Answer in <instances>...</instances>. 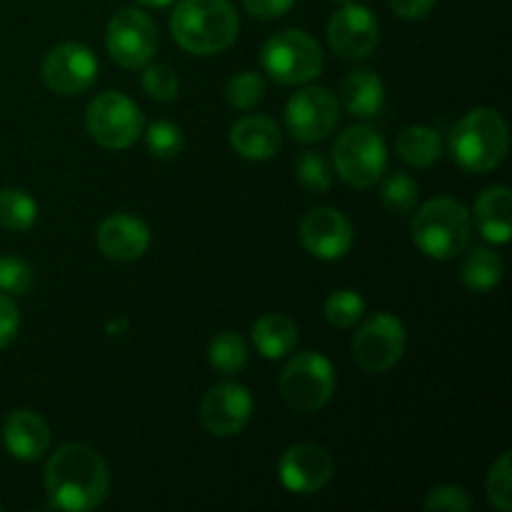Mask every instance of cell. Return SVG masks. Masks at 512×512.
<instances>
[{"label":"cell","mask_w":512,"mask_h":512,"mask_svg":"<svg viewBox=\"0 0 512 512\" xmlns=\"http://www.w3.org/2000/svg\"><path fill=\"white\" fill-rule=\"evenodd\" d=\"M108 490V465L90 445H60L45 465V493L55 510H95L108 498Z\"/></svg>","instance_id":"obj_1"},{"label":"cell","mask_w":512,"mask_h":512,"mask_svg":"<svg viewBox=\"0 0 512 512\" xmlns=\"http://www.w3.org/2000/svg\"><path fill=\"white\" fill-rule=\"evenodd\" d=\"M175 43L193 55H215L235 43L238 13L228 0H180L170 18Z\"/></svg>","instance_id":"obj_2"},{"label":"cell","mask_w":512,"mask_h":512,"mask_svg":"<svg viewBox=\"0 0 512 512\" xmlns=\"http://www.w3.org/2000/svg\"><path fill=\"white\" fill-rule=\"evenodd\" d=\"M508 148V123L490 108L470 110L450 130V155L465 173L495 170L508 155Z\"/></svg>","instance_id":"obj_3"},{"label":"cell","mask_w":512,"mask_h":512,"mask_svg":"<svg viewBox=\"0 0 512 512\" xmlns=\"http://www.w3.org/2000/svg\"><path fill=\"white\" fill-rule=\"evenodd\" d=\"M473 215L460 200L433 198L415 213L413 240L433 260H453L470 245Z\"/></svg>","instance_id":"obj_4"},{"label":"cell","mask_w":512,"mask_h":512,"mask_svg":"<svg viewBox=\"0 0 512 512\" xmlns=\"http://www.w3.org/2000/svg\"><path fill=\"white\" fill-rule=\"evenodd\" d=\"M263 70L280 85L310 83L323 70V48L305 30H280L265 40L260 50Z\"/></svg>","instance_id":"obj_5"},{"label":"cell","mask_w":512,"mask_h":512,"mask_svg":"<svg viewBox=\"0 0 512 512\" xmlns=\"http://www.w3.org/2000/svg\"><path fill=\"white\" fill-rule=\"evenodd\" d=\"M333 165L350 188H373L388 168V145L370 125H350L335 138Z\"/></svg>","instance_id":"obj_6"},{"label":"cell","mask_w":512,"mask_h":512,"mask_svg":"<svg viewBox=\"0 0 512 512\" xmlns=\"http://www.w3.org/2000/svg\"><path fill=\"white\" fill-rule=\"evenodd\" d=\"M278 388L295 413H318L335 393L333 363L320 353H298L280 373Z\"/></svg>","instance_id":"obj_7"},{"label":"cell","mask_w":512,"mask_h":512,"mask_svg":"<svg viewBox=\"0 0 512 512\" xmlns=\"http://www.w3.org/2000/svg\"><path fill=\"white\" fill-rule=\"evenodd\" d=\"M145 118L138 105L123 93H100L85 110V130L108 150H125L143 135Z\"/></svg>","instance_id":"obj_8"},{"label":"cell","mask_w":512,"mask_h":512,"mask_svg":"<svg viewBox=\"0 0 512 512\" xmlns=\"http://www.w3.org/2000/svg\"><path fill=\"white\" fill-rule=\"evenodd\" d=\"M105 48L110 58L123 68H145L158 50V28L145 10L123 8L110 18L105 30Z\"/></svg>","instance_id":"obj_9"},{"label":"cell","mask_w":512,"mask_h":512,"mask_svg":"<svg viewBox=\"0 0 512 512\" xmlns=\"http://www.w3.org/2000/svg\"><path fill=\"white\" fill-rule=\"evenodd\" d=\"M338 123L340 100L323 85H308L285 103V128L300 143H320Z\"/></svg>","instance_id":"obj_10"},{"label":"cell","mask_w":512,"mask_h":512,"mask_svg":"<svg viewBox=\"0 0 512 512\" xmlns=\"http://www.w3.org/2000/svg\"><path fill=\"white\" fill-rule=\"evenodd\" d=\"M405 325L390 313H375L353 335V358L365 373H385L405 353Z\"/></svg>","instance_id":"obj_11"},{"label":"cell","mask_w":512,"mask_h":512,"mask_svg":"<svg viewBox=\"0 0 512 512\" xmlns=\"http://www.w3.org/2000/svg\"><path fill=\"white\" fill-rule=\"evenodd\" d=\"M380 40V23L365 5L343 3L328 20V43L338 58L358 63L373 55Z\"/></svg>","instance_id":"obj_12"},{"label":"cell","mask_w":512,"mask_h":512,"mask_svg":"<svg viewBox=\"0 0 512 512\" xmlns=\"http://www.w3.org/2000/svg\"><path fill=\"white\" fill-rule=\"evenodd\" d=\"M40 73L53 93L73 98L93 88L98 78V58L83 43H60L45 55Z\"/></svg>","instance_id":"obj_13"},{"label":"cell","mask_w":512,"mask_h":512,"mask_svg":"<svg viewBox=\"0 0 512 512\" xmlns=\"http://www.w3.org/2000/svg\"><path fill=\"white\" fill-rule=\"evenodd\" d=\"M253 418V395L235 380L213 385L200 403V423L215 438H233Z\"/></svg>","instance_id":"obj_14"},{"label":"cell","mask_w":512,"mask_h":512,"mask_svg":"<svg viewBox=\"0 0 512 512\" xmlns=\"http://www.w3.org/2000/svg\"><path fill=\"white\" fill-rule=\"evenodd\" d=\"M280 483L298 495H315L333 480L335 463L325 448L315 443L290 445L278 463Z\"/></svg>","instance_id":"obj_15"},{"label":"cell","mask_w":512,"mask_h":512,"mask_svg":"<svg viewBox=\"0 0 512 512\" xmlns=\"http://www.w3.org/2000/svg\"><path fill=\"white\" fill-rule=\"evenodd\" d=\"M300 243L313 258L340 260L355 243L353 223L335 208H315L300 223Z\"/></svg>","instance_id":"obj_16"},{"label":"cell","mask_w":512,"mask_h":512,"mask_svg":"<svg viewBox=\"0 0 512 512\" xmlns=\"http://www.w3.org/2000/svg\"><path fill=\"white\" fill-rule=\"evenodd\" d=\"M150 245V228L135 215L115 213L98 228V248L105 258L130 263L138 260Z\"/></svg>","instance_id":"obj_17"},{"label":"cell","mask_w":512,"mask_h":512,"mask_svg":"<svg viewBox=\"0 0 512 512\" xmlns=\"http://www.w3.org/2000/svg\"><path fill=\"white\" fill-rule=\"evenodd\" d=\"M3 445L15 460L35 463L50 448V428L33 410H13L3 423Z\"/></svg>","instance_id":"obj_18"},{"label":"cell","mask_w":512,"mask_h":512,"mask_svg":"<svg viewBox=\"0 0 512 512\" xmlns=\"http://www.w3.org/2000/svg\"><path fill=\"white\" fill-rule=\"evenodd\" d=\"M230 145L245 160H270L283 148V133L268 115H245L230 128Z\"/></svg>","instance_id":"obj_19"},{"label":"cell","mask_w":512,"mask_h":512,"mask_svg":"<svg viewBox=\"0 0 512 512\" xmlns=\"http://www.w3.org/2000/svg\"><path fill=\"white\" fill-rule=\"evenodd\" d=\"M475 225L493 245H505L512 235V193L505 185H490L475 200Z\"/></svg>","instance_id":"obj_20"},{"label":"cell","mask_w":512,"mask_h":512,"mask_svg":"<svg viewBox=\"0 0 512 512\" xmlns=\"http://www.w3.org/2000/svg\"><path fill=\"white\" fill-rule=\"evenodd\" d=\"M340 103L355 118H375L385 105V85L373 70H353L340 83Z\"/></svg>","instance_id":"obj_21"},{"label":"cell","mask_w":512,"mask_h":512,"mask_svg":"<svg viewBox=\"0 0 512 512\" xmlns=\"http://www.w3.org/2000/svg\"><path fill=\"white\" fill-rule=\"evenodd\" d=\"M253 345L265 360H280L298 345V325L283 313H268L255 320Z\"/></svg>","instance_id":"obj_22"},{"label":"cell","mask_w":512,"mask_h":512,"mask_svg":"<svg viewBox=\"0 0 512 512\" xmlns=\"http://www.w3.org/2000/svg\"><path fill=\"white\" fill-rule=\"evenodd\" d=\"M395 153L413 168H430L443 155V140L428 125H410L400 130L395 140Z\"/></svg>","instance_id":"obj_23"},{"label":"cell","mask_w":512,"mask_h":512,"mask_svg":"<svg viewBox=\"0 0 512 512\" xmlns=\"http://www.w3.org/2000/svg\"><path fill=\"white\" fill-rule=\"evenodd\" d=\"M503 275V258L490 248H475L473 253L465 258L463 270H460L463 285L468 290H473V293H490L493 288H498Z\"/></svg>","instance_id":"obj_24"},{"label":"cell","mask_w":512,"mask_h":512,"mask_svg":"<svg viewBox=\"0 0 512 512\" xmlns=\"http://www.w3.org/2000/svg\"><path fill=\"white\" fill-rule=\"evenodd\" d=\"M208 360L220 375L233 378V375H238L248 365V343H245L240 333L223 330V333H218L210 340Z\"/></svg>","instance_id":"obj_25"},{"label":"cell","mask_w":512,"mask_h":512,"mask_svg":"<svg viewBox=\"0 0 512 512\" xmlns=\"http://www.w3.org/2000/svg\"><path fill=\"white\" fill-rule=\"evenodd\" d=\"M38 220V203L20 188H0V225L13 233H25Z\"/></svg>","instance_id":"obj_26"},{"label":"cell","mask_w":512,"mask_h":512,"mask_svg":"<svg viewBox=\"0 0 512 512\" xmlns=\"http://www.w3.org/2000/svg\"><path fill=\"white\" fill-rule=\"evenodd\" d=\"M383 180V178H380ZM418 183L410 178L403 170H393L388 178L380 185V200H383V208L388 210L390 215H410L418 205Z\"/></svg>","instance_id":"obj_27"},{"label":"cell","mask_w":512,"mask_h":512,"mask_svg":"<svg viewBox=\"0 0 512 512\" xmlns=\"http://www.w3.org/2000/svg\"><path fill=\"white\" fill-rule=\"evenodd\" d=\"M325 320H328L333 328L348 330L353 325H358L365 315V300L363 295L355 293V290H335V293L328 295L325 300Z\"/></svg>","instance_id":"obj_28"},{"label":"cell","mask_w":512,"mask_h":512,"mask_svg":"<svg viewBox=\"0 0 512 512\" xmlns=\"http://www.w3.org/2000/svg\"><path fill=\"white\" fill-rule=\"evenodd\" d=\"M295 178H298L300 188H305L308 193H328L330 183H333V170L323 155L303 150L295 158Z\"/></svg>","instance_id":"obj_29"},{"label":"cell","mask_w":512,"mask_h":512,"mask_svg":"<svg viewBox=\"0 0 512 512\" xmlns=\"http://www.w3.org/2000/svg\"><path fill=\"white\" fill-rule=\"evenodd\" d=\"M145 145L155 158H178L185 148V135L180 125L170 123V120H155L148 128H143Z\"/></svg>","instance_id":"obj_30"},{"label":"cell","mask_w":512,"mask_h":512,"mask_svg":"<svg viewBox=\"0 0 512 512\" xmlns=\"http://www.w3.org/2000/svg\"><path fill=\"white\" fill-rule=\"evenodd\" d=\"M263 98L265 80L260 78L258 73H250V70L233 75V78L228 80V85H225V100L238 110L255 108V105L263 103Z\"/></svg>","instance_id":"obj_31"},{"label":"cell","mask_w":512,"mask_h":512,"mask_svg":"<svg viewBox=\"0 0 512 512\" xmlns=\"http://www.w3.org/2000/svg\"><path fill=\"white\" fill-rule=\"evenodd\" d=\"M140 85H143V90L153 100H158V103H170V100H175V95H178L180 80L170 65L153 63V60H150L143 68Z\"/></svg>","instance_id":"obj_32"},{"label":"cell","mask_w":512,"mask_h":512,"mask_svg":"<svg viewBox=\"0 0 512 512\" xmlns=\"http://www.w3.org/2000/svg\"><path fill=\"white\" fill-rule=\"evenodd\" d=\"M485 493L493 508L500 512L512 510V480H510V453H503L495 465L490 468L488 480H485Z\"/></svg>","instance_id":"obj_33"},{"label":"cell","mask_w":512,"mask_h":512,"mask_svg":"<svg viewBox=\"0 0 512 512\" xmlns=\"http://www.w3.org/2000/svg\"><path fill=\"white\" fill-rule=\"evenodd\" d=\"M33 288V268L15 255H0V293L18 298Z\"/></svg>","instance_id":"obj_34"},{"label":"cell","mask_w":512,"mask_h":512,"mask_svg":"<svg viewBox=\"0 0 512 512\" xmlns=\"http://www.w3.org/2000/svg\"><path fill=\"white\" fill-rule=\"evenodd\" d=\"M425 510L428 512H468L473 510V500L458 485H440L430 490L425 498Z\"/></svg>","instance_id":"obj_35"},{"label":"cell","mask_w":512,"mask_h":512,"mask_svg":"<svg viewBox=\"0 0 512 512\" xmlns=\"http://www.w3.org/2000/svg\"><path fill=\"white\" fill-rule=\"evenodd\" d=\"M20 333V310L10 295L0 293V350L8 348Z\"/></svg>","instance_id":"obj_36"},{"label":"cell","mask_w":512,"mask_h":512,"mask_svg":"<svg viewBox=\"0 0 512 512\" xmlns=\"http://www.w3.org/2000/svg\"><path fill=\"white\" fill-rule=\"evenodd\" d=\"M245 10L250 15L260 20H273V18H283L290 8L295 5V0H243Z\"/></svg>","instance_id":"obj_37"},{"label":"cell","mask_w":512,"mask_h":512,"mask_svg":"<svg viewBox=\"0 0 512 512\" xmlns=\"http://www.w3.org/2000/svg\"><path fill=\"white\" fill-rule=\"evenodd\" d=\"M395 15L405 20H423L435 8V0H388Z\"/></svg>","instance_id":"obj_38"},{"label":"cell","mask_w":512,"mask_h":512,"mask_svg":"<svg viewBox=\"0 0 512 512\" xmlns=\"http://www.w3.org/2000/svg\"><path fill=\"white\" fill-rule=\"evenodd\" d=\"M140 5H148V8H165V5L175 3V0H138Z\"/></svg>","instance_id":"obj_39"},{"label":"cell","mask_w":512,"mask_h":512,"mask_svg":"<svg viewBox=\"0 0 512 512\" xmlns=\"http://www.w3.org/2000/svg\"><path fill=\"white\" fill-rule=\"evenodd\" d=\"M338 3H340V5H343V3H353V0H338Z\"/></svg>","instance_id":"obj_40"},{"label":"cell","mask_w":512,"mask_h":512,"mask_svg":"<svg viewBox=\"0 0 512 512\" xmlns=\"http://www.w3.org/2000/svg\"><path fill=\"white\" fill-rule=\"evenodd\" d=\"M0 510H3V505H0Z\"/></svg>","instance_id":"obj_41"}]
</instances>
